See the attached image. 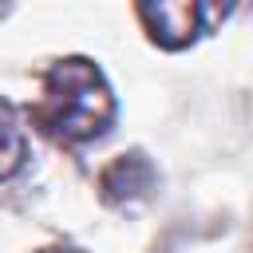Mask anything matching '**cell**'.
<instances>
[{
	"label": "cell",
	"mask_w": 253,
	"mask_h": 253,
	"mask_svg": "<svg viewBox=\"0 0 253 253\" xmlns=\"http://www.w3.org/2000/svg\"><path fill=\"white\" fill-rule=\"evenodd\" d=\"M40 123L67 142L91 138L111 123V95L95 63L87 59L55 63V71L47 75V99H43Z\"/></svg>",
	"instance_id": "1"
},
{
	"label": "cell",
	"mask_w": 253,
	"mask_h": 253,
	"mask_svg": "<svg viewBox=\"0 0 253 253\" xmlns=\"http://www.w3.org/2000/svg\"><path fill=\"white\" fill-rule=\"evenodd\" d=\"M202 8H206V0H142V16H146L150 32L166 47H178L198 32Z\"/></svg>",
	"instance_id": "2"
},
{
	"label": "cell",
	"mask_w": 253,
	"mask_h": 253,
	"mask_svg": "<svg viewBox=\"0 0 253 253\" xmlns=\"http://www.w3.org/2000/svg\"><path fill=\"white\" fill-rule=\"evenodd\" d=\"M150 182H154V170H150V162H146V158H138V154L119 158V162L103 174V190H107V198H111V202L138 198V194H146V190H150Z\"/></svg>",
	"instance_id": "3"
},
{
	"label": "cell",
	"mask_w": 253,
	"mask_h": 253,
	"mask_svg": "<svg viewBox=\"0 0 253 253\" xmlns=\"http://www.w3.org/2000/svg\"><path fill=\"white\" fill-rule=\"evenodd\" d=\"M20 162H24V134H20V126L4 115V119H0V178L16 174Z\"/></svg>",
	"instance_id": "4"
}]
</instances>
